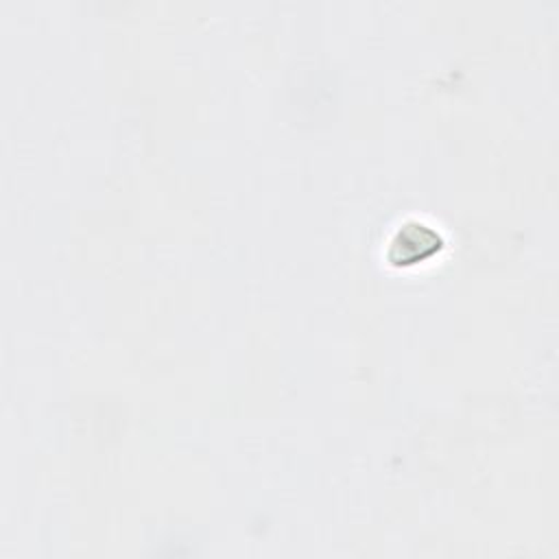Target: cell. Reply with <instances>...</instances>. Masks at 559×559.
<instances>
[{
  "label": "cell",
  "instance_id": "obj_1",
  "mask_svg": "<svg viewBox=\"0 0 559 559\" xmlns=\"http://www.w3.org/2000/svg\"><path fill=\"white\" fill-rule=\"evenodd\" d=\"M443 247V236L424 221H404L389 240L386 258L397 266H413L432 260Z\"/></svg>",
  "mask_w": 559,
  "mask_h": 559
}]
</instances>
